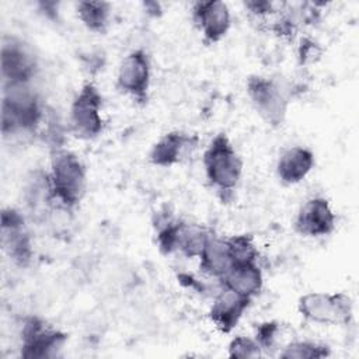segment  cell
<instances>
[{
    "mask_svg": "<svg viewBox=\"0 0 359 359\" xmlns=\"http://www.w3.org/2000/svg\"><path fill=\"white\" fill-rule=\"evenodd\" d=\"M20 355L25 359H52L59 356L67 334L50 327L36 316L25 317L21 325Z\"/></svg>",
    "mask_w": 359,
    "mask_h": 359,
    "instance_id": "4",
    "label": "cell"
},
{
    "mask_svg": "<svg viewBox=\"0 0 359 359\" xmlns=\"http://www.w3.org/2000/svg\"><path fill=\"white\" fill-rule=\"evenodd\" d=\"M43 119V105L31 83L3 84V136L32 135Z\"/></svg>",
    "mask_w": 359,
    "mask_h": 359,
    "instance_id": "1",
    "label": "cell"
},
{
    "mask_svg": "<svg viewBox=\"0 0 359 359\" xmlns=\"http://www.w3.org/2000/svg\"><path fill=\"white\" fill-rule=\"evenodd\" d=\"M280 331V325L276 321H265L255 327V341L259 344L262 352L273 348L278 334Z\"/></svg>",
    "mask_w": 359,
    "mask_h": 359,
    "instance_id": "22",
    "label": "cell"
},
{
    "mask_svg": "<svg viewBox=\"0 0 359 359\" xmlns=\"http://www.w3.org/2000/svg\"><path fill=\"white\" fill-rule=\"evenodd\" d=\"M203 168L209 184L227 199L238 185L243 161L226 133H217L203 153Z\"/></svg>",
    "mask_w": 359,
    "mask_h": 359,
    "instance_id": "3",
    "label": "cell"
},
{
    "mask_svg": "<svg viewBox=\"0 0 359 359\" xmlns=\"http://www.w3.org/2000/svg\"><path fill=\"white\" fill-rule=\"evenodd\" d=\"M314 167V154L304 146L286 149L278 158L276 175L285 185H294L303 181Z\"/></svg>",
    "mask_w": 359,
    "mask_h": 359,
    "instance_id": "15",
    "label": "cell"
},
{
    "mask_svg": "<svg viewBox=\"0 0 359 359\" xmlns=\"http://www.w3.org/2000/svg\"><path fill=\"white\" fill-rule=\"evenodd\" d=\"M151 79L150 56L143 49L129 52L121 62L116 74V88L137 104H146Z\"/></svg>",
    "mask_w": 359,
    "mask_h": 359,
    "instance_id": "8",
    "label": "cell"
},
{
    "mask_svg": "<svg viewBox=\"0 0 359 359\" xmlns=\"http://www.w3.org/2000/svg\"><path fill=\"white\" fill-rule=\"evenodd\" d=\"M330 355V348L313 341H293L279 353L285 359H320Z\"/></svg>",
    "mask_w": 359,
    "mask_h": 359,
    "instance_id": "19",
    "label": "cell"
},
{
    "mask_svg": "<svg viewBox=\"0 0 359 359\" xmlns=\"http://www.w3.org/2000/svg\"><path fill=\"white\" fill-rule=\"evenodd\" d=\"M251 302V299L222 286L213 300L209 317L219 331L229 334L237 327Z\"/></svg>",
    "mask_w": 359,
    "mask_h": 359,
    "instance_id": "14",
    "label": "cell"
},
{
    "mask_svg": "<svg viewBox=\"0 0 359 359\" xmlns=\"http://www.w3.org/2000/svg\"><path fill=\"white\" fill-rule=\"evenodd\" d=\"M1 245L15 265L27 266L31 262L32 243L24 216L14 208L1 210Z\"/></svg>",
    "mask_w": 359,
    "mask_h": 359,
    "instance_id": "10",
    "label": "cell"
},
{
    "mask_svg": "<svg viewBox=\"0 0 359 359\" xmlns=\"http://www.w3.org/2000/svg\"><path fill=\"white\" fill-rule=\"evenodd\" d=\"M320 55H321V49L313 39H309V38L302 39L299 46V60L302 65L316 62L320 57Z\"/></svg>",
    "mask_w": 359,
    "mask_h": 359,
    "instance_id": "23",
    "label": "cell"
},
{
    "mask_svg": "<svg viewBox=\"0 0 359 359\" xmlns=\"http://www.w3.org/2000/svg\"><path fill=\"white\" fill-rule=\"evenodd\" d=\"M198 258L201 269L206 275L213 276L217 280H220L227 273V271L234 265L227 238H220L213 233L208 238Z\"/></svg>",
    "mask_w": 359,
    "mask_h": 359,
    "instance_id": "17",
    "label": "cell"
},
{
    "mask_svg": "<svg viewBox=\"0 0 359 359\" xmlns=\"http://www.w3.org/2000/svg\"><path fill=\"white\" fill-rule=\"evenodd\" d=\"M262 355V349L255 338L237 335L229 344L230 358H258Z\"/></svg>",
    "mask_w": 359,
    "mask_h": 359,
    "instance_id": "21",
    "label": "cell"
},
{
    "mask_svg": "<svg viewBox=\"0 0 359 359\" xmlns=\"http://www.w3.org/2000/svg\"><path fill=\"white\" fill-rule=\"evenodd\" d=\"M230 252L234 264L241 262H257L258 261V250L254 244V240L250 234H237L227 238Z\"/></svg>",
    "mask_w": 359,
    "mask_h": 359,
    "instance_id": "20",
    "label": "cell"
},
{
    "mask_svg": "<svg viewBox=\"0 0 359 359\" xmlns=\"http://www.w3.org/2000/svg\"><path fill=\"white\" fill-rule=\"evenodd\" d=\"M198 136L180 130L163 135L150 149L149 160L157 167H172L185 160L198 146Z\"/></svg>",
    "mask_w": 359,
    "mask_h": 359,
    "instance_id": "13",
    "label": "cell"
},
{
    "mask_svg": "<svg viewBox=\"0 0 359 359\" xmlns=\"http://www.w3.org/2000/svg\"><path fill=\"white\" fill-rule=\"evenodd\" d=\"M337 216L330 202L323 196L307 199L299 209L293 227L304 237H324L334 231Z\"/></svg>",
    "mask_w": 359,
    "mask_h": 359,
    "instance_id": "11",
    "label": "cell"
},
{
    "mask_svg": "<svg viewBox=\"0 0 359 359\" xmlns=\"http://www.w3.org/2000/svg\"><path fill=\"white\" fill-rule=\"evenodd\" d=\"M219 282L220 286L252 300L262 289L264 276L257 262H241L234 264Z\"/></svg>",
    "mask_w": 359,
    "mask_h": 359,
    "instance_id": "16",
    "label": "cell"
},
{
    "mask_svg": "<svg viewBox=\"0 0 359 359\" xmlns=\"http://www.w3.org/2000/svg\"><path fill=\"white\" fill-rule=\"evenodd\" d=\"M191 15L203 41L209 45L222 41L231 27L230 10L226 3L219 0L196 1L192 6Z\"/></svg>",
    "mask_w": 359,
    "mask_h": 359,
    "instance_id": "12",
    "label": "cell"
},
{
    "mask_svg": "<svg viewBox=\"0 0 359 359\" xmlns=\"http://www.w3.org/2000/svg\"><path fill=\"white\" fill-rule=\"evenodd\" d=\"M49 198L65 209L76 208L87 188V171L83 161L70 150L53 149L50 171L46 175Z\"/></svg>",
    "mask_w": 359,
    "mask_h": 359,
    "instance_id": "2",
    "label": "cell"
},
{
    "mask_svg": "<svg viewBox=\"0 0 359 359\" xmlns=\"http://www.w3.org/2000/svg\"><path fill=\"white\" fill-rule=\"evenodd\" d=\"M3 84L32 83L38 62L28 45L15 36H4L0 50Z\"/></svg>",
    "mask_w": 359,
    "mask_h": 359,
    "instance_id": "9",
    "label": "cell"
},
{
    "mask_svg": "<svg viewBox=\"0 0 359 359\" xmlns=\"http://www.w3.org/2000/svg\"><path fill=\"white\" fill-rule=\"evenodd\" d=\"M244 6L255 17H265L275 13L273 3L271 1H247L244 3Z\"/></svg>",
    "mask_w": 359,
    "mask_h": 359,
    "instance_id": "24",
    "label": "cell"
},
{
    "mask_svg": "<svg viewBox=\"0 0 359 359\" xmlns=\"http://www.w3.org/2000/svg\"><path fill=\"white\" fill-rule=\"evenodd\" d=\"M101 107L102 95L100 90L93 83L83 84L69 112V126L76 137L90 140L102 132L104 119L101 116Z\"/></svg>",
    "mask_w": 359,
    "mask_h": 359,
    "instance_id": "6",
    "label": "cell"
},
{
    "mask_svg": "<svg viewBox=\"0 0 359 359\" xmlns=\"http://www.w3.org/2000/svg\"><path fill=\"white\" fill-rule=\"evenodd\" d=\"M299 313L317 324H349L352 320V300L342 292H310L297 303Z\"/></svg>",
    "mask_w": 359,
    "mask_h": 359,
    "instance_id": "7",
    "label": "cell"
},
{
    "mask_svg": "<svg viewBox=\"0 0 359 359\" xmlns=\"http://www.w3.org/2000/svg\"><path fill=\"white\" fill-rule=\"evenodd\" d=\"M79 20L87 29L97 34H104L109 25L111 4L107 1H79L76 4Z\"/></svg>",
    "mask_w": 359,
    "mask_h": 359,
    "instance_id": "18",
    "label": "cell"
},
{
    "mask_svg": "<svg viewBox=\"0 0 359 359\" xmlns=\"http://www.w3.org/2000/svg\"><path fill=\"white\" fill-rule=\"evenodd\" d=\"M245 90L252 107L268 125L278 128L283 123L289 97L278 81L264 76H250Z\"/></svg>",
    "mask_w": 359,
    "mask_h": 359,
    "instance_id": "5",
    "label": "cell"
}]
</instances>
